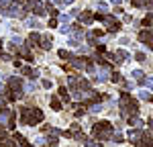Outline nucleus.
Segmentation results:
<instances>
[{"label":"nucleus","instance_id":"52","mask_svg":"<svg viewBox=\"0 0 153 147\" xmlns=\"http://www.w3.org/2000/svg\"><path fill=\"white\" fill-rule=\"evenodd\" d=\"M0 94H2V84H0Z\"/></svg>","mask_w":153,"mask_h":147},{"label":"nucleus","instance_id":"17","mask_svg":"<svg viewBox=\"0 0 153 147\" xmlns=\"http://www.w3.org/2000/svg\"><path fill=\"white\" fill-rule=\"evenodd\" d=\"M14 143H19V145H21V147H33V145H31V143H27V139H25L23 135H19V133L14 135Z\"/></svg>","mask_w":153,"mask_h":147},{"label":"nucleus","instance_id":"49","mask_svg":"<svg viewBox=\"0 0 153 147\" xmlns=\"http://www.w3.org/2000/svg\"><path fill=\"white\" fill-rule=\"evenodd\" d=\"M147 125H149V127H151V129H153V121H151V119H149V122H147Z\"/></svg>","mask_w":153,"mask_h":147},{"label":"nucleus","instance_id":"42","mask_svg":"<svg viewBox=\"0 0 153 147\" xmlns=\"http://www.w3.org/2000/svg\"><path fill=\"white\" fill-rule=\"evenodd\" d=\"M43 88H51V80H43Z\"/></svg>","mask_w":153,"mask_h":147},{"label":"nucleus","instance_id":"50","mask_svg":"<svg viewBox=\"0 0 153 147\" xmlns=\"http://www.w3.org/2000/svg\"><path fill=\"white\" fill-rule=\"evenodd\" d=\"M112 2H114V4H120V0H112Z\"/></svg>","mask_w":153,"mask_h":147},{"label":"nucleus","instance_id":"40","mask_svg":"<svg viewBox=\"0 0 153 147\" xmlns=\"http://www.w3.org/2000/svg\"><path fill=\"white\" fill-rule=\"evenodd\" d=\"M139 96H141V100H151V94H147V92H141Z\"/></svg>","mask_w":153,"mask_h":147},{"label":"nucleus","instance_id":"39","mask_svg":"<svg viewBox=\"0 0 153 147\" xmlns=\"http://www.w3.org/2000/svg\"><path fill=\"white\" fill-rule=\"evenodd\" d=\"M68 43H70L71 47H78V45H80V39H70Z\"/></svg>","mask_w":153,"mask_h":147},{"label":"nucleus","instance_id":"20","mask_svg":"<svg viewBox=\"0 0 153 147\" xmlns=\"http://www.w3.org/2000/svg\"><path fill=\"white\" fill-rule=\"evenodd\" d=\"M23 74L27 78H31V80H35L37 76H39V72H37V70H31V68H23Z\"/></svg>","mask_w":153,"mask_h":147},{"label":"nucleus","instance_id":"6","mask_svg":"<svg viewBox=\"0 0 153 147\" xmlns=\"http://www.w3.org/2000/svg\"><path fill=\"white\" fill-rule=\"evenodd\" d=\"M25 8H27V10H31L33 14H39V16H41V14H45V6H43L39 0H25Z\"/></svg>","mask_w":153,"mask_h":147},{"label":"nucleus","instance_id":"32","mask_svg":"<svg viewBox=\"0 0 153 147\" xmlns=\"http://www.w3.org/2000/svg\"><path fill=\"white\" fill-rule=\"evenodd\" d=\"M27 27H33V29H37V27H39V23H37L35 19H27Z\"/></svg>","mask_w":153,"mask_h":147},{"label":"nucleus","instance_id":"33","mask_svg":"<svg viewBox=\"0 0 153 147\" xmlns=\"http://www.w3.org/2000/svg\"><path fill=\"white\" fill-rule=\"evenodd\" d=\"M88 43H90V45H94V47H96V45H98V39H96L94 35H88Z\"/></svg>","mask_w":153,"mask_h":147},{"label":"nucleus","instance_id":"26","mask_svg":"<svg viewBox=\"0 0 153 147\" xmlns=\"http://www.w3.org/2000/svg\"><path fill=\"white\" fill-rule=\"evenodd\" d=\"M139 137H141V133H139L137 129H131V131H129V141H133V143H135Z\"/></svg>","mask_w":153,"mask_h":147},{"label":"nucleus","instance_id":"15","mask_svg":"<svg viewBox=\"0 0 153 147\" xmlns=\"http://www.w3.org/2000/svg\"><path fill=\"white\" fill-rule=\"evenodd\" d=\"M133 78H135V82H137V84L145 86V80H147V78H145V74H143L141 70H135V72H133Z\"/></svg>","mask_w":153,"mask_h":147},{"label":"nucleus","instance_id":"43","mask_svg":"<svg viewBox=\"0 0 153 147\" xmlns=\"http://www.w3.org/2000/svg\"><path fill=\"white\" fill-rule=\"evenodd\" d=\"M94 19H96V21H102V19H104V14H102V12H98V14H94Z\"/></svg>","mask_w":153,"mask_h":147},{"label":"nucleus","instance_id":"14","mask_svg":"<svg viewBox=\"0 0 153 147\" xmlns=\"http://www.w3.org/2000/svg\"><path fill=\"white\" fill-rule=\"evenodd\" d=\"M39 41H41V35H39V33H31L29 39H27V45L35 47V45H39Z\"/></svg>","mask_w":153,"mask_h":147},{"label":"nucleus","instance_id":"30","mask_svg":"<svg viewBox=\"0 0 153 147\" xmlns=\"http://www.w3.org/2000/svg\"><path fill=\"white\" fill-rule=\"evenodd\" d=\"M145 2H147V0H131V4H133L135 8H141V6H145Z\"/></svg>","mask_w":153,"mask_h":147},{"label":"nucleus","instance_id":"47","mask_svg":"<svg viewBox=\"0 0 153 147\" xmlns=\"http://www.w3.org/2000/svg\"><path fill=\"white\" fill-rule=\"evenodd\" d=\"M145 4H147V6H149V8H151V10H153V0H147Z\"/></svg>","mask_w":153,"mask_h":147},{"label":"nucleus","instance_id":"54","mask_svg":"<svg viewBox=\"0 0 153 147\" xmlns=\"http://www.w3.org/2000/svg\"><path fill=\"white\" fill-rule=\"evenodd\" d=\"M55 147H57V145H55Z\"/></svg>","mask_w":153,"mask_h":147},{"label":"nucleus","instance_id":"24","mask_svg":"<svg viewBox=\"0 0 153 147\" xmlns=\"http://www.w3.org/2000/svg\"><path fill=\"white\" fill-rule=\"evenodd\" d=\"M110 82H114V84H123L125 80H123V76H120L118 72H112V74H110Z\"/></svg>","mask_w":153,"mask_h":147},{"label":"nucleus","instance_id":"1","mask_svg":"<svg viewBox=\"0 0 153 147\" xmlns=\"http://www.w3.org/2000/svg\"><path fill=\"white\" fill-rule=\"evenodd\" d=\"M118 104H120V114L123 117H135L139 112V104H137V100H133V96L129 92H120Z\"/></svg>","mask_w":153,"mask_h":147},{"label":"nucleus","instance_id":"21","mask_svg":"<svg viewBox=\"0 0 153 147\" xmlns=\"http://www.w3.org/2000/svg\"><path fill=\"white\" fill-rule=\"evenodd\" d=\"M0 147H14V139H8V137H0Z\"/></svg>","mask_w":153,"mask_h":147},{"label":"nucleus","instance_id":"4","mask_svg":"<svg viewBox=\"0 0 153 147\" xmlns=\"http://www.w3.org/2000/svg\"><path fill=\"white\" fill-rule=\"evenodd\" d=\"M25 10H27V8H23V4H21V2H10V6L2 12V14L12 16V19H25V16H27V12H25Z\"/></svg>","mask_w":153,"mask_h":147},{"label":"nucleus","instance_id":"2","mask_svg":"<svg viewBox=\"0 0 153 147\" xmlns=\"http://www.w3.org/2000/svg\"><path fill=\"white\" fill-rule=\"evenodd\" d=\"M43 119H45V114L41 108H29V106L21 108V122L23 125H37Z\"/></svg>","mask_w":153,"mask_h":147},{"label":"nucleus","instance_id":"23","mask_svg":"<svg viewBox=\"0 0 153 147\" xmlns=\"http://www.w3.org/2000/svg\"><path fill=\"white\" fill-rule=\"evenodd\" d=\"M4 100H6V102H14V100H16V94L12 92L10 88H8V90H4Z\"/></svg>","mask_w":153,"mask_h":147},{"label":"nucleus","instance_id":"18","mask_svg":"<svg viewBox=\"0 0 153 147\" xmlns=\"http://www.w3.org/2000/svg\"><path fill=\"white\" fill-rule=\"evenodd\" d=\"M49 104H51V110H61V100L57 96H51Z\"/></svg>","mask_w":153,"mask_h":147},{"label":"nucleus","instance_id":"44","mask_svg":"<svg viewBox=\"0 0 153 147\" xmlns=\"http://www.w3.org/2000/svg\"><path fill=\"white\" fill-rule=\"evenodd\" d=\"M49 27H51V29H53V27H57V21H55V19H51V21H49Z\"/></svg>","mask_w":153,"mask_h":147},{"label":"nucleus","instance_id":"9","mask_svg":"<svg viewBox=\"0 0 153 147\" xmlns=\"http://www.w3.org/2000/svg\"><path fill=\"white\" fill-rule=\"evenodd\" d=\"M139 41L145 43V45L153 51V33H149V31H141V33H139Z\"/></svg>","mask_w":153,"mask_h":147},{"label":"nucleus","instance_id":"29","mask_svg":"<svg viewBox=\"0 0 153 147\" xmlns=\"http://www.w3.org/2000/svg\"><path fill=\"white\" fill-rule=\"evenodd\" d=\"M10 2H12V0H0V14L6 10L8 6H10Z\"/></svg>","mask_w":153,"mask_h":147},{"label":"nucleus","instance_id":"34","mask_svg":"<svg viewBox=\"0 0 153 147\" xmlns=\"http://www.w3.org/2000/svg\"><path fill=\"white\" fill-rule=\"evenodd\" d=\"M47 143H49L51 147H55V145H57V137H55V135H53V137H49V139H47Z\"/></svg>","mask_w":153,"mask_h":147},{"label":"nucleus","instance_id":"13","mask_svg":"<svg viewBox=\"0 0 153 147\" xmlns=\"http://www.w3.org/2000/svg\"><path fill=\"white\" fill-rule=\"evenodd\" d=\"M78 19H80V23L90 24L92 21H94V14H92V12H88V10H84V12H78Z\"/></svg>","mask_w":153,"mask_h":147},{"label":"nucleus","instance_id":"19","mask_svg":"<svg viewBox=\"0 0 153 147\" xmlns=\"http://www.w3.org/2000/svg\"><path fill=\"white\" fill-rule=\"evenodd\" d=\"M74 114H76V119H80V117H82L84 112H86V102H84V104H76V106H74Z\"/></svg>","mask_w":153,"mask_h":147},{"label":"nucleus","instance_id":"16","mask_svg":"<svg viewBox=\"0 0 153 147\" xmlns=\"http://www.w3.org/2000/svg\"><path fill=\"white\" fill-rule=\"evenodd\" d=\"M129 125H131V129H139V127H143V121L137 119V114H135V117H129Z\"/></svg>","mask_w":153,"mask_h":147},{"label":"nucleus","instance_id":"37","mask_svg":"<svg viewBox=\"0 0 153 147\" xmlns=\"http://www.w3.org/2000/svg\"><path fill=\"white\" fill-rule=\"evenodd\" d=\"M74 137H76L78 141H82V143H84V139H86V137H84V133H80V131H76V133H74Z\"/></svg>","mask_w":153,"mask_h":147},{"label":"nucleus","instance_id":"41","mask_svg":"<svg viewBox=\"0 0 153 147\" xmlns=\"http://www.w3.org/2000/svg\"><path fill=\"white\" fill-rule=\"evenodd\" d=\"M92 35H94V37H102V35H104V31H100V29H96V31L92 33Z\"/></svg>","mask_w":153,"mask_h":147},{"label":"nucleus","instance_id":"3","mask_svg":"<svg viewBox=\"0 0 153 147\" xmlns=\"http://www.w3.org/2000/svg\"><path fill=\"white\" fill-rule=\"evenodd\" d=\"M112 133H114V129H112V125H110L108 121H100V122H96L94 127H92V135H94L96 139H100V141L112 139Z\"/></svg>","mask_w":153,"mask_h":147},{"label":"nucleus","instance_id":"12","mask_svg":"<svg viewBox=\"0 0 153 147\" xmlns=\"http://www.w3.org/2000/svg\"><path fill=\"white\" fill-rule=\"evenodd\" d=\"M51 45H53V39H51V35H45V37L41 35V41H39V47L47 51V49H51Z\"/></svg>","mask_w":153,"mask_h":147},{"label":"nucleus","instance_id":"46","mask_svg":"<svg viewBox=\"0 0 153 147\" xmlns=\"http://www.w3.org/2000/svg\"><path fill=\"white\" fill-rule=\"evenodd\" d=\"M145 86H149V88L153 90V80H145Z\"/></svg>","mask_w":153,"mask_h":147},{"label":"nucleus","instance_id":"45","mask_svg":"<svg viewBox=\"0 0 153 147\" xmlns=\"http://www.w3.org/2000/svg\"><path fill=\"white\" fill-rule=\"evenodd\" d=\"M96 47H98V51H100V53H104V51H106V47H104V45H100V43H98Z\"/></svg>","mask_w":153,"mask_h":147},{"label":"nucleus","instance_id":"28","mask_svg":"<svg viewBox=\"0 0 153 147\" xmlns=\"http://www.w3.org/2000/svg\"><path fill=\"white\" fill-rule=\"evenodd\" d=\"M59 57H61V59H65V61H70L74 55H71L70 51H65V49H59Z\"/></svg>","mask_w":153,"mask_h":147},{"label":"nucleus","instance_id":"31","mask_svg":"<svg viewBox=\"0 0 153 147\" xmlns=\"http://www.w3.org/2000/svg\"><path fill=\"white\" fill-rule=\"evenodd\" d=\"M96 80H100V82L108 80V72H106V70H102V72H100V76H96Z\"/></svg>","mask_w":153,"mask_h":147},{"label":"nucleus","instance_id":"35","mask_svg":"<svg viewBox=\"0 0 153 147\" xmlns=\"http://www.w3.org/2000/svg\"><path fill=\"white\" fill-rule=\"evenodd\" d=\"M112 141H114V143H123V135H120V133L112 135Z\"/></svg>","mask_w":153,"mask_h":147},{"label":"nucleus","instance_id":"48","mask_svg":"<svg viewBox=\"0 0 153 147\" xmlns=\"http://www.w3.org/2000/svg\"><path fill=\"white\" fill-rule=\"evenodd\" d=\"M61 2H63V4H71L74 0H61Z\"/></svg>","mask_w":153,"mask_h":147},{"label":"nucleus","instance_id":"27","mask_svg":"<svg viewBox=\"0 0 153 147\" xmlns=\"http://www.w3.org/2000/svg\"><path fill=\"white\" fill-rule=\"evenodd\" d=\"M59 96L63 98L65 102H70V92H68V88H65V86H61V88H59Z\"/></svg>","mask_w":153,"mask_h":147},{"label":"nucleus","instance_id":"5","mask_svg":"<svg viewBox=\"0 0 153 147\" xmlns=\"http://www.w3.org/2000/svg\"><path fill=\"white\" fill-rule=\"evenodd\" d=\"M16 117H14V112L8 108L0 110V125H6L8 129H14V125H16V121H14Z\"/></svg>","mask_w":153,"mask_h":147},{"label":"nucleus","instance_id":"51","mask_svg":"<svg viewBox=\"0 0 153 147\" xmlns=\"http://www.w3.org/2000/svg\"><path fill=\"white\" fill-rule=\"evenodd\" d=\"M0 53H2V41H0Z\"/></svg>","mask_w":153,"mask_h":147},{"label":"nucleus","instance_id":"10","mask_svg":"<svg viewBox=\"0 0 153 147\" xmlns=\"http://www.w3.org/2000/svg\"><path fill=\"white\" fill-rule=\"evenodd\" d=\"M137 147H153V137L151 135H141L137 141H135Z\"/></svg>","mask_w":153,"mask_h":147},{"label":"nucleus","instance_id":"7","mask_svg":"<svg viewBox=\"0 0 153 147\" xmlns=\"http://www.w3.org/2000/svg\"><path fill=\"white\" fill-rule=\"evenodd\" d=\"M102 23L106 24V29H108V33H117L120 31V23H118L114 16H110V14H104V19H102Z\"/></svg>","mask_w":153,"mask_h":147},{"label":"nucleus","instance_id":"11","mask_svg":"<svg viewBox=\"0 0 153 147\" xmlns=\"http://www.w3.org/2000/svg\"><path fill=\"white\" fill-rule=\"evenodd\" d=\"M86 59H88V57H71L68 63H70L71 68H76V70H82L84 65H86Z\"/></svg>","mask_w":153,"mask_h":147},{"label":"nucleus","instance_id":"53","mask_svg":"<svg viewBox=\"0 0 153 147\" xmlns=\"http://www.w3.org/2000/svg\"><path fill=\"white\" fill-rule=\"evenodd\" d=\"M55 2H61V0H55Z\"/></svg>","mask_w":153,"mask_h":147},{"label":"nucleus","instance_id":"8","mask_svg":"<svg viewBox=\"0 0 153 147\" xmlns=\"http://www.w3.org/2000/svg\"><path fill=\"white\" fill-rule=\"evenodd\" d=\"M8 88L16 94V98L23 96V82H21V78H10L8 80Z\"/></svg>","mask_w":153,"mask_h":147},{"label":"nucleus","instance_id":"25","mask_svg":"<svg viewBox=\"0 0 153 147\" xmlns=\"http://www.w3.org/2000/svg\"><path fill=\"white\" fill-rule=\"evenodd\" d=\"M45 12H49V14H51V19H55V16L59 14L57 8H55V6H51V4H45Z\"/></svg>","mask_w":153,"mask_h":147},{"label":"nucleus","instance_id":"22","mask_svg":"<svg viewBox=\"0 0 153 147\" xmlns=\"http://www.w3.org/2000/svg\"><path fill=\"white\" fill-rule=\"evenodd\" d=\"M19 53H21V55H23L25 59L33 61V55H31V51H29V47H19Z\"/></svg>","mask_w":153,"mask_h":147},{"label":"nucleus","instance_id":"38","mask_svg":"<svg viewBox=\"0 0 153 147\" xmlns=\"http://www.w3.org/2000/svg\"><path fill=\"white\" fill-rule=\"evenodd\" d=\"M135 59H137V61H145V53H141V51L135 53Z\"/></svg>","mask_w":153,"mask_h":147},{"label":"nucleus","instance_id":"36","mask_svg":"<svg viewBox=\"0 0 153 147\" xmlns=\"http://www.w3.org/2000/svg\"><path fill=\"white\" fill-rule=\"evenodd\" d=\"M84 68H86V72H94V63H92V61H86Z\"/></svg>","mask_w":153,"mask_h":147}]
</instances>
